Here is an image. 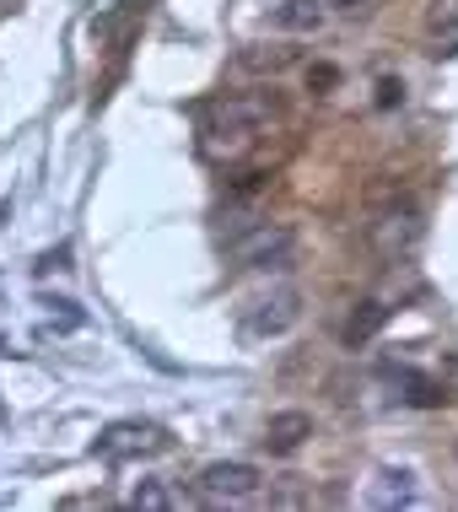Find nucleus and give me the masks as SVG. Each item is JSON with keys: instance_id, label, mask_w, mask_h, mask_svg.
I'll return each instance as SVG.
<instances>
[{"instance_id": "obj_16", "label": "nucleus", "mask_w": 458, "mask_h": 512, "mask_svg": "<svg viewBox=\"0 0 458 512\" xmlns=\"http://www.w3.org/2000/svg\"><path fill=\"white\" fill-rule=\"evenodd\" d=\"M335 11H356V6H367V0H329Z\"/></svg>"}, {"instance_id": "obj_6", "label": "nucleus", "mask_w": 458, "mask_h": 512, "mask_svg": "<svg viewBox=\"0 0 458 512\" xmlns=\"http://www.w3.org/2000/svg\"><path fill=\"white\" fill-rule=\"evenodd\" d=\"M259 469L254 464H211L200 475V502H248V496H259Z\"/></svg>"}, {"instance_id": "obj_1", "label": "nucleus", "mask_w": 458, "mask_h": 512, "mask_svg": "<svg viewBox=\"0 0 458 512\" xmlns=\"http://www.w3.org/2000/svg\"><path fill=\"white\" fill-rule=\"evenodd\" d=\"M275 114V98H221L200 114V157L243 162L259 146V124Z\"/></svg>"}, {"instance_id": "obj_12", "label": "nucleus", "mask_w": 458, "mask_h": 512, "mask_svg": "<svg viewBox=\"0 0 458 512\" xmlns=\"http://www.w3.org/2000/svg\"><path fill=\"white\" fill-rule=\"evenodd\" d=\"M135 507H173L178 496L168 491V486H157V480H146V486H135V496H130Z\"/></svg>"}, {"instance_id": "obj_10", "label": "nucleus", "mask_w": 458, "mask_h": 512, "mask_svg": "<svg viewBox=\"0 0 458 512\" xmlns=\"http://www.w3.org/2000/svg\"><path fill=\"white\" fill-rule=\"evenodd\" d=\"M291 60H297V54H291V49H281V44H248L243 54H238V65H248V71H286V65Z\"/></svg>"}, {"instance_id": "obj_5", "label": "nucleus", "mask_w": 458, "mask_h": 512, "mask_svg": "<svg viewBox=\"0 0 458 512\" xmlns=\"http://www.w3.org/2000/svg\"><path fill=\"white\" fill-rule=\"evenodd\" d=\"M426 238V221L415 211H399V205H388V211H378L367 221V243L378 248L383 259H410L415 248H421Z\"/></svg>"}, {"instance_id": "obj_9", "label": "nucleus", "mask_w": 458, "mask_h": 512, "mask_svg": "<svg viewBox=\"0 0 458 512\" xmlns=\"http://www.w3.org/2000/svg\"><path fill=\"white\" fill-rule=\"evenodd\" d=\"M324 11H329V0H281L275 6V27L281 33H313L324 22Z\"/></svg>"}, {"instance_id": "obj_3", "label": "nucleus", "mask_w": 458, "mask_h": 512, "mask_svg": "<svg viewBox=\"0 0 458 512\" xmlns=\"http://www.w3.org/2000/svg\"><path fill=\"white\" fill-rule=\"evenodd\" d=\"M297 318H302L297 286H270V292L248 297V308H243V335H248V340H275V335H286Z\"/></svg>"}, {"instance_id": "obj_15", "label": "nucleus", "mask_w": 458, "mask_h": 512, "mask_svg": "<svg viewBox=\"0 0 458 512\" xmlns=\"http://www.w3.org/2000/svg\"><path fill=\"white\" fill-rule=\"evenodd\" d=\"M308 81H313V87H335V71H329V65H313Z\"/></svg>"}, {"instance_id": "obj_4", "label": "nucleus", "mask_w": 458, "mask_h": 512, "mask_svg": "<svg viewBox=\"0 0 458 512\" xmlns=\"http://www.w3.org/2000/svg\"><path fill=\"white\" fill-rule=\"evenodd\" d=\"M173 448V437H168V426H157V421H114L103 437H97V453L103 459H151V453H168Z\"/></svg>"}, {"instance_id": "obj_13", "label": "nucleus", "mask_w": 458, "mask_h": 512, "mask_svg": "<svg viewBox=\"0 0 458 512\" xmlns=\"http://www.w3.org/2000/svg\"><path fill=\"white\" fill-rule=\"evenodd\" d=\"M442 399H448V394H442L432 378H415V383H410V405H426V410H432V405H442Z\"/></svg>"}, {"instance_id": "obj_2", "label": "nucleus", "mask_w": 458, "mask_h": 512, "mask_svg": "<svg viewBox=\"0 0 458 512\" xmlns=\"http://www.w3.org/2000/svg\"><path fill=\"white\" fill-rule=\"evenodd\" d=\"M291 248H297V232L281 227V221H243L232 232L227 254L238 270H281L291 259Z\"/></svg>"}, {"instance_id": "obj_14", "label": "nucleus", "mask_w": 458, "mask_h": 512, "mask_svg": "<svg viewBox=\"0 0 458 512\" xmlns=\"http://www.w3.org/2000/svg\"><path fill=\"white\" fill-rule=\"evenodd\" d=\"M394 103H405V81L383 76V81H378V108H394Z\"/></svg>"}, {"instance_id": "obj_7", "label": "nucleus", "mask_w": 458, "mask_h": 512, "mask_svg": "<svg viewBox=\"0 0 458 512\" xmlns=\"http://www.w3.org/2000/svg\"><path fill=\"white\" fill-rule=\"evenodd\" d=\"M313 437V415L308 410H281V415H270V426H265V448L270 453H297L302 442Z\"/></svg>"}, {"instance_id": "obj_11", "label": "nucleus", "mask_w": 458, "mask_h": 512, "mask_svg": "<svg viewBox=\"0 0 458 512\" xmlns=\"http://www.w3.org/2000/svg\"><path fill=\"white\" fill-rule=\"evenodd\" d=\"M432 54H458V11L432 17Z\"/></svg>"}, {"instance_id": "obj_8", "label": "nucleus", "mask_w": 458, "mask_h": 512, "mask_svg": "<svg viewBox=\"0 0 458 512\" xmlns=\"http://www.w3.org/2000/svg\"><path fill=\"white\" fill-rule=\"evenodd\" d=\"M383 324H388V308H383V302H372V297H367V302H356V308H351V318L340 324V340L356 351V345H367V340L378 335Z\"/></svg>"}]
</instances>
